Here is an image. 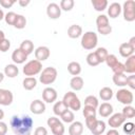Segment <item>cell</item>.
<instances>
[{
	"mask_svg": "<svg viewBox=\"0 0 135 135\" xmlns=\"http://www.w3.org/2000/svg\"><path fill=\"white\" fill-rule=\"evenodd\" d=\"M59 121H60V120H59V118H57L56 116H52V117L47 118V121H46V123H47V127L52 128V127H54L56 123H58Z\"/></svg>",
	"mask_w": 135,
	"mask_h": 135,
	"instance_id": "50",
	"label": "cell"
},
{
	"mask_svg": "<svg viewBox=\"0 0 135 135\" xmlns=\"http://www.w3.org/2000/svg\"><path fill=\"white\" fill-rule=\"evenodd\" d=\"M96 25H97V27L109 25V17L105 16V15H99V16H97V18H96Z\"/></svg>",
	"mask_w": 135,
	"mask_h": 135,
	"instance_id": "40",
	"label": "cell"
},
{
	"mask_svg": "<svg viewBox=\"0 0 135 135\" xmlns=\"http://www.w3.org/2000/svg\"><path fill=\"white\" fill-rule=\"evenodd\" d=\"M42 71V63L36 59L30 60L28 62L25 63V65L22 69V72L25 76L33 77L35 75H38Z\"/></svg>",
	"mask_w": 135,
	"mask_h": 135,
	"instance_id": "4",
	"label": "cell"
},
{
	"mask_svg": "<svg viewBox=\"0 0 135 135\" xmlns=\"http://www.w3.org/2000/svg\"><path fill=\"white\" fill-rule=\"evenodd\" d=\"M99 97L103 101H108V100L112 99V97H113V90L111 88H109V86H103L99 91Z\"/></svg>",
	"mask_w": 135,
	"mask_h": 135,
	"instance_id": "27",
	"label": "cell"
},
{
	"mask_svg": "<svg viewBox=\"0 0 135 135\" xmlns=\"http://www.w3.org/2000/svg\"><path fill=\"white\" fill-rule=\"evenodd\" d=\"M50 55H51V52H50V49L47 46L41 45L35 50V58H36V60H38L40 62L49 59Z\"/></svg>",
	"mask_w": 135,
	"mask_h": 135,
	"instance_id": "12",
	"label": "cell"
},
{
	"mask_svg": "<svg viewBox=\"0 0 135 135\" xmlns=\"http://www.w3.org/2000/svg\"><path fill=\"white\" fill-rule=\"evenodd\" d=\"M2 19H4V13H3L2 8H0V21H1Z\"/></svg>",
	"mask_w": 135,
	"mask_h": 135,
	"instance_id": "58",
	"label": "cell"
},
{
	"mask_svg": "<svg viewBox=\"0 0 135 135\" xmlns=\"http://www.w3.org/2000/svg\"><path fill=\"white\" fill-rule=\"evenodd\" d=\"M34 135H47V130L44 127H38L35 129Z\"/></svg>",
	"mask_w": 135,
	"mask_h": 135,
	"instance_id": "51",
	"label": "cell"
},
{
	"mask_svg": "<svg viewBox=\"0 0 135 135\" xmlns=\"http://www.w3.org/2000/svg\"><path fill=\"white\" fill-rule=\"evenodd\" d=\"M9 47H11V41L8 39L4 38V39H2L0 41V52L5 53V52H7L9 50Z\"/></svg>",
	"mask_w": 135,
	"mask_h": 135,
	"instance_id": "45",
	"label": "cell"
},
{
	"mask_svg": "<svg viewBox=\"0 0 135 135\" xmlns=\"http://www.w3.org/2000/svg\"><path fill=\"white\" fill-rule=\"evenodd\" d=\"M97 121H98V119L96 118V116L88 117V118H85V126L88 127V129H89L90 131H92V130L95 128Z\"/></svg>",
	"mask_w": 135,
	"mask_h": 135,
	"instance_id": "44",
	"label": "cell"
},
{
	"mask_svg": "<svg viewBox=\"0 0 135 135\" xmlns=\"http://www.w3.org/2000/svg\"><path fill=\"white\" fill-rule=\"evenodd\" d=\"M30 110L33 114H36V115H40L42 113L45 112V103L40 100V99H36L34 101L31 102L30 104Z\"/></svg>",
	"mask_w": 135,
	"mask_h": 135,
	"instance_id": "13",
	"label": "cell"
},
{
	"mask_svg": "<svg viewBox=\"0 0 135 135\" xmlns=\"http://www.w3.org/2000/svg\"><path fill=\"white\" fill-rule=\"evenodd\" d=\"M18 3H19V5H20V6L25 7V6H27V5L31 3V1H30V0H19V1H18Z\"/></svg>",
	"mask_w": 135,
	"mask_h": 135,
	"instance_id": "53",
	"label": "cell"
},
{
	"mask_svg": "<svg viewBox=\"0 0 135 135\" xmlns=\"http://www.w3.org/2000/svg\"><path fill=\"white\" fill-rule=\"evenodd\" d=\"M22 85H23V89L26 90V91H31L33 89L36 88L37 85V79L35 77H25L22 81Z\"/></svg>",
	"mask_w": 135,
	"mask_h": 135,
	"instance_id": "25",
	"label": "cell"
},
{
	"mask_svg": "<svg viewBox=\"0 0 135 135\" xmlns=\"http://www.w3.org/2000/svg\"><path fill=\"white\" fill-rule=\"evenodd\" d=\"M5 38V34H4V32L3 31H1L0 30V41L2 40V39H4Z\"/></svg>",
	"mask_w": 135,
	"mask_h": 135,
	"instance_id": "56",
	"label": "cell"
},
{
	"mask_svg": "<svg viewBox=\"0 0 135 135\" xmlns=\"http://www.w3.org/2000/svg\"><path fill=\"white\" fill-rule=\"evenodd\" d=\"M3 118H4V112H3V110L0 109V121H2Z\"/></svg>",
	"mask_w": 135,
	"mask_h": 135,
	"instance_id": "57",
	"label": "cell"
},
{
	"mask_svg": "<svg viewBox=\"0 0 135 135\" xmlns=\"http://www.w3.org/2000/svg\"><path fill=\"white\" fill-rule=\"evenodd\" d=\"M3 79H4V74L3 73H0V83L3 81Z\"/></svg>",
	"mask_w": 135,
	"mask_h": 135,
	"instance_id": "59",
	"label": "cell"
},
{
	"mask_svg": "<svg viewBox=\"0 0 135 135\" xmlns=\"http://www.w3.org/2000/svg\"><path fill=\"white\" fill-rule=\"evenodd\" d=\"M104 62L107 63V65L109 66V68H113L117 62H118V60H117V57L114 55V54H109L108 56H107V58H105V60H104Z\"/></svg>",
	"mask_w": 135,
	"mask_h": 135,
	"instance_id": "42",
	"label": "cell"
},
{
	"mask_svg": "<svg viewBox=\"0 0 135 135\" xmlns=\"http://www.w3.org/2000/svg\"><path fill=\"white\" fill-rule=\"evenodd\" d=\"M25 25H26V19H25V17L23 15H17V19L15 21L14 26L16 28H18V30H22V28L25 27Z\"/></svg>",
	"mask_w": 135,
	"mask_h": 135,
	"instance_id": "38",
	"label": "cell"
},
{
	"mask_svg": "<svg viewBox=\"0 0 135 135\" xmlns=\"http://www.w3.org/2000/svg\"><path fill=\"white\" fill-rule=\"evenodd\" d=\"M116 98L120 103H122L124 105H131L133 100H134L133 93L130 90H127V89L118 90L117 93H116Z\"/></svg>",
	"mask_w": 135,
	"mask_h": 135,
	"instance_id": "7",
	"label": "cell"
},
{
	"mask_svg": "<svg viewBox=\"0 0 135 135\" xmlns=\"http://www.w3.org/2000/svg\"><path fill=\"white\" fill-rule=\"evenodd\" d=\"M126 118L123 117V115L121 113H115L112 116H110L108 123L112 129H117L119 127H121L124 122H126Z\"/></svg>",
	"mask_w": 135,
	"mask_h": 135,
	"instance_id": "8",
	"label": "cell"
},
{
	"mask_svg": "<svg viewBox=\"0 0 135 135\" xmlns=\"http://www.w3.org/2000/svg\"><path fill=\"white\" fill-rule=\"evenodd\" d=\"M9 124L15 135H31L34 120L28 115H24L22 117L14 115L9 120Z\"/></svg>",
	"mask_w": 135,
	"mask_h": 135,
	"instance_id": "1",
	"label": "cell"
},
{
	"mask_svg": "<svg viewBox=\"0 0 135 135\" xmlns=\"http://www.w3.org/2000/svg\"><path fill=\"white\" fill-rule=\"evenodd\" d=\"M127 85H129L132 90L135 89V75L131 74L130 76H127Z\"/></svg>",
	"mask_w": 135,
	"mask_h": 135,
	"instance_id": "48",
	"label": "cell"
},
{
	"mask_svg": "<svg viewBox=\"0 0 135 135\" xmlns=\"http://www.w3.org/2000/svg\"><path fill=\"white\" fill-rule=\"evenodd\" d=\"M105 131V122L103 120H98L95 128L91 131L93 135H101Z\"/></svg>",
	"mask_w": 135,
	"mask_h": 135,
	"instance_id": "30",
	"label": "cell"
},
{
	"mask_svg": "<svg viewBox=\"0 0 135 135\" xmlns=\"http://www.w3.org/2000/svg\"><path fill=\"white\" fill-rule=\"evenodd\" d=\"M121 14V5L118 2H113L110 4V6L108 7V15L110 18H117L119 15Z\"/></svg>",
	"mask_w": 135,
	"mask_h": 135,
	"instance_id": "16",
	"label": "cell"
},
{
	"mask_svg": "<svg viewBox=\"0 0 135 135\" xmlns=\"http://www.w3.org/2000/svg\"><path fill=\"white\" fill-rule=\"evenodd\" d=\"M92 5L95 11L102 12L108 7V1L107 0H92Z\"/></svg>",
	"mask_w": 135,
	"mask_h": 135,
	"instance_id": "29",
	"label": "cell"
},
{
	"mask_svg": "<svg viewBox=\"0 0 135 135\" xmlns=\"http://www.w3.org/2000/svg\"><path fill=\"white\" fill-rule=\"evenodd\" d=\"M98 113L101 117H109L113 114V105L109 102H102L98 108Z\"/></svg>",
	"mask_w": 135,
	"mask_h": 135,
	"instance_id": "17",
	"label": "cell"
},
{
	"mask_svg": "<svg viewBox=\"0 0 135 135\" xmlns=\"http://www.w3.org/2000/svg\"><path fill=\"white\" fill-rule=\"evenodd\" d=\"M51 131H52L53 135H63L65 129H64L63 123H62L61 121H59L58 123H56L54 127L51 128Z\"/></svg>",
	"mask_w": 135,
	"mask_h": 135,
	"instance_id": "37",
	"label": "cell"
},
{
	"mask_svg": "<svg viewBox=\"0 0 135 135\" xmlns=\"http://www.w3.org/2000/svg\"><path fill=\"white\" fill-rule=\"evenodd\" d=\"M68 72L73 76H78L81 73V65L77 61H72L68 64Z\"/></svg>",
	"mask_w": 135,
	"mask_h": 135,
	"instance_id": "24",
	"label": "cell"
},
{
	"mask_svg": "<svg viewBox=\"0 0 135 135\" xmlns=\"http://www.w3.org/2000/svg\"><path fill=\"white\" fill-rule=\"evenodd\" d=\"M121 12L123 15V19L128 22H132L135 20V3L133 0H127L121 6Z\"/></svg>",
	"mask_w": 135,
	"mask_h": 135,
	"instance_id": "6",
	"label": "cell"
},
{
	"mask_svg": "<svg viewBox=\"0 0 135 135\" xmlns=\"http://www.w3.org/2000/svg\"><path fill=\"white\" fill-rule=\"evenodd\" d=\"M113 82L117 86H124L127 85V75L126 74H114L113 75Z\"/></svg>",
	"mask_w": 135,
	"mask_h": 135,
	"instance_id": "26",
	"label": "cell"
},
{
	"mask_svg": "<svg viewBox=\"0 0 135 135\" xmlns=\"http://www.w3.org/2000/svg\"><path fill=\"white\" fill-rule=\"evenodd\" d=\"M4 76L8 77V78H15L16 76H18L19 74V69L16 64L12 63V64H7L4 68V72H3Z\"/></svg>",
	"mask_w": 135,
	"mask_h": 135,
	"instance_id": "20",
	"label": "cell"
},
{
	"mask_svg": "<svg viewBox=\"0 0 135 135\" xmlns=\"http://www.w3.org/2000/svg\"><path fill=\"white\" fill-rule=\"evenodd\" d=\"M129 43H130L131 45H133V46H135V37H132V38L130 39V41H129Z\"/></svg>",
	"mask_w": 135,
	"mask_h": 135,
	"instance_id": "55",
	"label": "cell"
},
{
	"mask_svg": "<svg viewBox=\"0 0 135 135\" xmlns=\"http://www.w3.org/2000/svg\"><path fill=\"white\" fill-rule=\"evenodd\" d=\"M134 51H135V46L131 45L129 42H123L119 45V54L121 57L123 58H129L130 56L134 55Z\"/></svg>",
	"mask_w": 135,
	"mask_h": 135,
	"instance_id": "14",
	"label": "cell"
},
{
	"mask_svg": "<svg viewBox=\"0 0 135 135\" xmlns=\"http://www.w3.org/2000/svg\"><path fill=\"white\" fill-rule=\"evenodd\" d=\"M7 133V124L3 121H0V135H6Z\"/></svg>",
	"mask_w": 135,
	"mask_h": 135,
	"instance_id": "52",
	"label": "cell"
},
{
	"mask_svg": "<svg viewBox=\"0 0 135 135\" xmlns=\"http://www.w3.org/2000/svg\"><path fill=\"white\" fill-rule=\"evenodd\" d=\"M27 56L20 50V49H16L13 53H12V60L14 62V64H22L26 61Z\"/></svg>",
	"mask_w": 135,
	"mask_h": 135,
	"instance_id": "15",
	"label": "cell"
},
{
	"mask_svg": "<svg viewBox=\"0 0 135 135\" xmlns=\"http://www.w3.org/2000/svg\"><path fill=\"white\" fill-rule=\"evenodd\" d=\"M83 79L80 76H74L70 81V86L73 91H80L83 88Z\"/></svg>",
	"mask_w": 135,
	"mask_h": 135,
	"instance_id": "22",
	"label": "cell"
},
{
	"mask_svg": "<svg viewBox=\"0 0 135 135\" xmlns=\"http://www.w3.org/2000/svg\"><path fill=\"white\" fill-rule=\"evenodd\" d=\"M84 105H86V107H92V108H94V109H97V107L99 105L97 97H95L94 95H89V96H86L85 99H84Z\"/></svg>",
	"mask_w": 135,
	"mask_h": 135,
	"instance_id": "31",
	"label": "cell"
},
{
	"mask_svg": "<svg viewBox=\"0 0 135 135\" xmlns=\"http://www.w3.org/2000/svg\"><path fill=\"white\" fill-rule=\"evenodd\" d=\"M13 100H14V95L9 90L0 89V105L7 107L12 104Z\"/></svg>",
	"mask_w": 135,
	"mask_h": 135,
	"instance_id": "11",
	"label": "cell"
},
{
	"mask_svg": "<svg viewBox=\"0 0 135 135\" xmlns=\"http://www.w3.org/2000/svg\"><path fill=\"white\" fill-rule=\"evenodd\" d=\"M134 131H135V124L131 121L129 122H126L123 123V132L128 135H133L134 134Z\"/></svg>",
	"mask_w": 135,
	"mask_h": 135,
	"instance_id": "43",
	"label": "cell"
},
{
	"mask_svg": "<svg viewBox=\"0 0 135 135\" xmlns=\"http://www.w3.org/2000/svg\"><path fill=\"white\" fill-rule=\"evenodd\" d=\"M74 4H75L74 0H61L59 6H60L61 11L70 12V11H72V8L74 7Z\"/></svg>",
	"mask_w": 135,
	"mask_h": 135,
	"instance_id": "32",
	"label": "cell"
},
{
	"mask_svg": "<svg viewBox=\"0 0 135 135\" xmlns=\"http://www.w3.org/2000/svg\"><path fill=\"white\" fill-rule=\"evenodd\" d=\"M80 43H81V46L84 50H93V49H95L96 45H97V43H98L97 34L95 32H92V31L85 32L81 36Z\"/></svg>",
	"mask_w": 135,
	"mask_h": 135,
	"instance_id": "2",
	"label": "cell"
},
{
	"mask_svg": "<svg viewBox=\"0 0 135 135\" xmlns=\"http://www.w3.org/2000/svg\"><path fill=\"white\" fill-rule=\"evenodd\" d=\"M62 101L66 105L68 109H71L73 111H76L77 112L81 108V101H80V99L72 91H70V92H68V93L64 94V96L62 98Z\"/></svg>",
	"mask_w": 135,
	"mask_h": 135,
	"instance_id": "3",
	"label": "cell"
},
{
	"mask_svg": "<svg viewBox=\"0 0 135 135\" xmlns=\"http://www.w3.org/2000/svg\"><path fill=\"white\" fill-rule=\"evenodd\" d=\"M97 31H98V33H99V34H101V35L105 36V35L111 34V32H112V26L109 24V25H105V26L97 27Z\"/></svg>",
	"mask_w": 135,
	"mask_h": 135,
	"instance_id": "47",
	"label": "cell"
},
{
	"mask_svg": "<svg viewBox=\"0 0 135 135\" xmlns=\"http://www.w3.org/2000/svg\"><path fill=\"white\" fill-rule=\"evenodd\" d=\"M112 71L114 74H124V66H123V63L118 61L113 68H112Z\"/></svg>",
	"mask_w": 135,
	"mask_h": 135,
	"instance_id": "46",
	"label": "cell"
},
{
	"mask_svg": "<svg viewBox=\"0 0 135 135\" xmlns=\"http://www.w3.org/2000/svg\"><path fill=\"white\" fill-rule=\"evenodd\" d=\"M60 118H61V120L63 121V122H65V123H72L73 121H74V119H75V116H74V113L71 111V110H66L61 116H60Z\"/></svg>",
	"mask_w": 135,
	"mask_h": 135,
	"instance_id": "35",
	"label": "cell"
},
{
	"mask_svg": "<svg viewBox=\"0 0 135 135\" xmlns=\"http://www.w3.org/2000/svg\"><path fill=\"white\" fill-rule=\"evenodd\" d=\"M94 53L96 54V56H97L98 60L100 61V63H101V62H104L107 56L109 55L108 50H107L105 47H97V50H96Z\"/></svg>",
	"mask_w": 135,
	"mask_h": 135,
	"instance_id": "33",
	"label": "cell"
},
{
	"mask_svg": "<svg viewBox=\"0 0 135 135\" xmlns=\"http://www.w3.org/2000/svg\"><path fill=\"white\" fill-rule=\"evenodd\" d=\"M15 4L14 0H0V5L4 8H9Z\"/></svg>",
	"mask_w": 135,
	"mask_h": 135,
	"instance_id": "49",
	"label": "cell"
},
{
	"mask_svg": "<svg viewBox=\"0 0 135 135\" xmlns=\"http://www.w3.org/2000/svg\"><path fill=\"white\" fill-rule=\"evenodd\" d=\"M57 96H58L57 91L54 88L47 86L42 91V99L47 103H53L54 101H56Z\"/></svg>",
	"mask_w": 135,
	"mask_h": 135,
	"instance_id": "9",
	"label": "cell"
},
{
	"mask_svg": "<svg viewBox=\"0 0 135 135\" xmlns=\"http://www.w3.org/2000/svg\"><path fill=\"white\" fill-rule=\"evenodd\" d=\"M46 15L50 19H58L61 16V8L60 6L55 3L52 2L46 6Z\"/></svg>",
	"mask_w": 135,
	"mask_h": 135,
	"instance_id": "10",
	"label": "cell"
},
{
	"mask_svg": "<svg viewBox=\"0 0 135 135\" xmlns=\"http://www.w3.org/2000/svg\"><path fill=\"white\" fill-rule=\"evenodd\" d=\"M57 75H58V73L55 68L47 66L41 71L40 76H39V81L42 84H51L56 80Z\"/></svg>",
	"mask_w": 135,
	"mask_h": 135,
	"instance_id": "5",
	"label": "cell"
},
{
	"mask_svg": "<svg viewBox=\"0 0 135 135\" xmlns=\"http://www.w3.org/2000/svg\"><path fill=\"white\" fill-rule=\"evenodd\" d=\"M19 49H20L26 56H28V55L32 54L33 51H34V43H33L31 40H28V39L23 40V41L21 42Z\"/></svg>",
	"mask_w": 135,
	"mask_h": 135,
	"instance_id": "23",
	"label": "cell"
},
{
	"mask_svg": "<svg viewBox=\"0 0 135 135\" xmlns=\"http://www.w3.org/2000/svg\"><path fill=\"white\" fill-rule=\"evenodd\" d=\"M66 110H68V108H66V105L63 103L62 100L55 102V104H54V107H53V112H54V114H55L56 116H61Z\"/></svg>",
	"mask_w": 135,
	"mask_h": 135,
	"instance_id": "28",
	"label": "cell"
},
{
	"mask_svg": "<svg viewBox=\"0 0 135 135\" xmlns=\"http://www.w3.org/2000/svg\"><path fill=\"white\" fill-rule=\"evenodd\" d=\"M17 15L15 12H8L4 15V20L5 22L8 24V25H14L15 24V21L17 19Z\"/></svg>",
	"mask_w": 135,
	"mask_h": 135,
	"instance_id": "39",
	"label": "cell"
},
{
	"mask_svg": "<svg viewBox=\"0 0 135 135\" xmlns=\"http://www.w3.org/2000/svg\"><path fill=\"white\" fill-rule=\"evenodd\" d=\"M86 63L90 65V66H96L100 63V61L98 60L96 54L94 52H91L90 54H88L86 56Z\"/></svg>",
	"mask_w": 135,
	"mask_h": 135,
	"instance_id": "36",
	"label": "cell"
},
{
	"mask_svg": "<svg viewBox=\"0 0 135 135\" xmlns=\"http://www.w3.org/2000/svg\"><path fill=\"white\" fill-rule=\"evenodd\" d=\"M68 36L72 39L79 38L80 36H82V27L78 24L70 25V27L68 28Z\"/></svg>",
	"mask_w": 135,
	"mask_h": 135,
	"instance_id": "18",
	"label": "cell"
},
{
	"mask_svg": "<svg viewBox=\"0 0 135 135\" xmlns=\"http://www.w3.org/2000/svg\"><path fill=\"white\" fill-rule=\"evenodd\" d=\"M83 132V124L80 121H73L69 127L70 135H81Z\"/></svg>",
	"mask_w": 135,
	"mask_h": 135,
	"instance_id": "19",
	"label": "cell"
},
{
	"mask_svg": "<svg viewBox=\"0 0 135 135\" xmlns=\"http://www.w3.org/2000/svg\"><path fill=\"white\" fill-rule=\"evenodd\" d=\"M123 117L126 119L128 118H133L135 116V108L132 105H124V108L122 109V113Z\"/></svg>",
	"mask_w": 135,
	"mask_h": 135,
	"instance_id": "34",
	"label": "cell"
},
{
	"mask_svg": "<svg viewBox=\"0 0 135 135\" xmlns=\"http://www.w3.org/2000/svg\"><path fill=\"white\" fill-rule=\"evenodd\" d=\"M96 109L92 108V107H86L84 105L83 110H82V114L84 116V118H88V117H93V116H96Z\"/></svg>",
	"mask_w": 135,
	"mask_h": 135,
	"instance_id": "41",
	"label": "cell"
},
{
	"mask_svg": "<svg viewBox=\"0 0 135 135\" xmlns=\"http://www.w3.org/2000/svg\"><path fill=\"white\" fill-rule=\"evenodd\" d=\"M123 66H124V73L134 74L135 73V55H132L129 58H127L126 62L123 63Z\"/></svg>",
	"mask_w": 135,
	"mask_h": 135,
	"instance_id": "21",
	"label": "cell"
},
{
	"mask_svg": "<svg viewBox=\"0 0 135 135\" xmlns=\"http://www.w3.org/2000/svg\"><path fill=\"white\" fill-rule=\"evenodd\" d=\"M107 135H120V134L116 129H111L107 132Z\"/></svg>",
	"mask_w": 135,
	"mask_h": 135,
	"instance_id": "54",
	"label": "cell"
}]
</instances>
